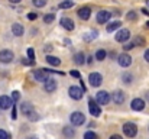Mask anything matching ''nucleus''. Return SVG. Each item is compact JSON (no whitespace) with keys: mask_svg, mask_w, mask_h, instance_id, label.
<instances>
[{"mask_svg":"<svg viewBox=\"0 0 149 139\" xmlns=\"http://www.w3.org/2000/svg\"><path fill=\"white\" fill-rule=\"evenodd\" d=\"M145 59L149 62V49H146V52H145Z\"/></svg>","mask_w":149,"mask_h":139,"instance_id":"a19ab883","label":"nucleus"},{"mask_svg":"<svg viewBox=\"0 0 149 139\" xmlns=\"http://www.w3.org/2000/svg\"><path fill=\"white\" fill-rule=\"evenodd\" d=\"M62 132H64V135H65V136H68V138H72V136H74V129H72V128H70V126H65Z\"/></svg>","mask_w":149,"mask_h":139,"instance_id":"a878e982","label":"nucleus"},{"mask_svg":"<svg viewBox=\"0 0 149 139\" xmlns=\"http://www.w3.org/2000/svg\"><path fill=\"white\" fill-rule=\"evenodd\" d=\"M47 62H48L49 65L58 67V65L61 64V59H59L58 57H52V55H48V57H47Z\"/></svg>","mask_w":149,"mask_h":139,"instance_id":"aec40b11","label":"nucleus"},{"mask_svg":"<svg viewBox=\"0 0 149 139\" xmlns=\"http://www.w3.org/2000/svg\"><path fill=\"white\" fill-rule=\"evenodd\" d=\"M106 57H107V52H106L104 49H99V51L96 52V58H97L99 61H103Z\"/></svg>","mask_w":149,"mask_h":139,"instance_id":"393cba45","label":"nucleus"},{"mask_svg":"<svg viewBox=\"0 0 149 139\" xmlns=\"http://www.w3.org/2000/svg\"><path fill=\"white\" fill-rule=\"evenodd\" d=\"M22 64H25V65H33L35 61H32V59H29V58H28V59L25 58V59H22Z\"/></svg>","mask_w":149,"mask_h":139,"instance_id":"c9c22d12","label":"nucleus"},{"mask_svg":"<svg viewBox=\"0 0 149 139\" xmlns=\"http://www.w3.org/2000/svg\"><path fill=\"white\" fill-rule=\"evenodd\" d=\"M36 17H38L36 13H29V15H28V19H29V20H35Z\"/></svg>","mask_w":149,"mask_h":139,"instance_id":"4c0bfd02","label":"nucleus"},{"mask_svg":"<svg viewBox=\"0 0 149 139\" xmlns=\"http://www.w3.org/2000/svg\"><path fill=\"white\" fill-rule=\"evenodd\" d=\"M32 75H33V78L36 80V81H39V83H45L49 77H48V71L44 68V70H35L33 73H32Z\"/></svg>","mask_w":149,"mask_h":139,"instance_id":"20e7f679","label":"nucleus"},{"mask_svg":"<svg viewBox=\"0 0 149 139\" xmlns=\"http://www.w3.org/2000/svg\"><path fill=\"white\" fill-rule=\"evenodd\" d=\"M133 45H143V39L142 38H136L133 41Z\"/></svg>","mask_w":149,"mask_h":139,"instance_id":"e433bc0d","label":"nucleus"},{"mask_svg":"<svg viewBox=\"0 0 149 139\" xmlns=\"http://www.w3.org/2000/svg\"><path fill=\"white\" fill-rule=\"evenodd\" d=\"M55 20V15L54 13H48L44 16V23H52Z\"/></svg>","mask_w":149,"mask_h":139,"instance_id":"bb28decb","label":"nucleus"},{"mask_svg":"<svg viewBox=\"0 0 149 139\" xmlns=\"http://www.w3.org/2000/svg\"><path fill=\"white\" fill-rule=\"evenodd\" d=\"M68 93H70V97H71V98H74V100H81V98H83V94H84V90L80 89L78 86H71Z\"/></svg>","mask_w":149,"mask_h":139,"instance_id":"423d86ee","label":"nucleus"},{"mask_svg":"<svg viewBox=\"0 0 149 139\" xmlns=\"http://www.w3.org/2000/svg\"><path fill=\"white\" fill-rule=\"evenodd\" d=\"M110 98H111L116 104H122V103H125L126 96H125V93L122 92V90H116V92H113V94L110 96Z\"/></svg>","mask_w":149,"mask_h":139,"instance_id":"f8f14e48","label":"nucleus"},{"mask_svg":"<svg viewBox=\"0 0 149 139\" xmlns=\"http://www.w3.org/2000/svg\"><path fill=\"white\" fill-rule=\"evenodd\" d=\"M28 58H29V59H32V61H35V59H33V58H35V51H33L32 48H29V49H28Z\"/></svg>","mask_w":149,"mask_h":139,"instance_id":"72a5a7b5","label":"nucleus"},{"mask_svg":"<svg viewBox=\"0 0 149 139\" xmlns=\"http://www.w3.org/2000/svg\"><path fill=\"white\" fill-rule=\"evenodd\" d=\"M71 75H72V77H75V78H78V80L81 78V74H80L78 71H71Z\"/></svg>","mask_w":149,"mask_h":139,"instance_id":"58836bf2","label":"nucleus"},{"mask_svg":"<svg viewBox=\"0 0 149 139\" xmlns=\"http://www.w3.org/2000/svg\"><path fill=\"white\" fill-rule=\"evenodd\" d=\"M145 1H146V4H148V6H149V0H145Z\"/></svg>","mask_w":149,"mask_h":139,"instance_id":"8fccbe9b","label":"nucleus"},{"mask_svg":"<svg viewBox=\"0 0 149 139\" xmlns=\"http://www.w3.org/2000/svg\"><path fill=\"white\" fill-rule=\"evenodd\" d=\"M132 80H133V77H132L129 73H126V74L123 75V83H126V84H130V83H132Z\"/></svg>","mask_w":149,"mask_h":139,"instance_id":"7c9ffc66","label":"nucleus"},{"mask_svg":"<svg viewBox=\"0 0 149 139\" xmlns=\"http://www.w3.org/2000/svg\"><path fill=\"white\" fill-rule=\"evenodd\" d=\"M77 15H78V17H80V19H83V20H88V19H90V16H91V9H90V7H87V6H84V7L78 9Z\"/></svg>","mask_w":149,"mask_h":139,"instance_id":"2eb2a0df","label":"nucleus"},{"mask_svg":"<svg viewBox=\"0 0 149 139\" xmlns=\"http://www.w3.org/2000/svg\"><path fill=\"white\" fill-rule=\"evenodd\" d=\"M88 83H90V86H93V87L101 86V83H103L101 74H99V73H91V74L88 75Z\"/></svg>","mask_w":149,"mask_h":139,"instance_id":"6e6552de","label":"nucleus"},{"mask_svg":"<svg viewBox=\"0 0 149 139\" xmlns=\"http://www.w3.org/2000/svg\"><path fill=\"white\" fill-rule=\"evenodd\" d=\"M13 106V100L9 96H0V109L7 110Z\"/></svg>","mask_w":149,"mask_h":139,"instance_id":"ddd939ff","label":"nucleus"},{"mask_svg":"<svg viewBox=\"0 0 149 139\" xmlns=\"http://www.w3.org/2000/svg\"><path fill=\"white\" fill-rule=\"evenodd\" d=\"M51 49H52V46H51V45H47V46H45V51H51Z\"/></svg>","mask_w":149,"mask_h":139,"instance_id":"49530a36","label":"nucleus"},{"mask_svg":"<svg viewBox=\"0 0 149 139\" xmlns=\"http://www.w3.org/2000/svg\"><path fill=\"white\" fill-rule=\"evenodd\" d=\"M13 58H15V55H13L12 51H9V49H3V51H0V62H3V64H9V62L13 61Z\"/></svg>","mask_w":149,"mask_h":139,"instance_id":"1a4fd4ad","label":"nucleus"},{"mask_svg":"<svg viewBox=\"0 0 149 139\" xmlns=\"http://www.w3.org/2000/svg\"><path fill=\"white\" fill-rule=\"evenodd\" d=\"M0 139H10V133L3 131V129H0Z\"/></svg>","mask_w":149,"mask_h":139,"instance_id":"2f4dec72","label":"nucleus"},{"mask_svg":"<svg viewBox=\"0 0 149 139\" xmlns=\"http://www.w3.org/2000/svg\"><path fill=\"white\" fill-rule=\"evenodd\" d=\"M126 19H129V20H136V19H138V13H136L135 10H130V12L126 15Z\"/></svg>","mask_w":149,"mask_h":139,"instance_id":"cd10ccee","label":"nucleus"},{"mask_svg":"<svg viewBox=\"0 0 149 139\" xmlns=\"http://www.w3.org/2000/svg\"><path fill=\"white\" fill-rule=\"evenodd\" d=\"M9 1H10V3H15V4H16V3H20L22 0H9Z\"/></svg>","mask_w":149,"mask_h":139,"instance_id":"a18cd8bd","label":"nucleus"},{"mask_svg":"<svg viewBox=\"0 0 149 139\" xmlns=\"http://www.w3.org/2000/svg\"><path fill=\"white\" fill-rule=\"evenodd\" d=\"M116 41L117 42H126L129 38H130V31L129 29H120L116 35H114Z\"/></svg>","mask_w":149,"mask_h":139,"instance_id":"9b49d317","label":"nucleus"},{"mask_svg":"<svg viewBox=\"0 0 149 139\" xmlns=\"http://www.w3.org/2000/svg\"><path fill=\"white\" fill-rule=\"evenodd\" d=\"M12 34L15 36H22L25 34V28L20 25V23H13L12 25Z\"/></svg>","mask_w":149,"mask_h":139,"instance_id":"a211bd4d","label":"nucleus"},{"mask_svg":"<svg viewBox=\"0 0 149 139\" xmlns=\"http://www.w3.org/2000/svg\"><path fill=\"white\" fill-rule=\"evenodd\" d=\"M111 98H110V94L106 92V90H101V92H97V94H96V103L97 104H107L109 101H110Z\"/></svg>","mask_w":149,"mask_h":139,"instance_id":"7ed1b4c3","label":"nucleus"},{"mask_svg":"<svg viewBox=\"0 0 149 139\" xmlns=\"http://www.w3.org/2000/svg\"><path fill=\"white\" fill-rule=\"evenodd\" d=\"M122 129H123V133H125L126 136H129V138H133V136H136V133H138V126H136L133 122H126Z\"/></svg>","mask_w":149,"mask_h":139,"instance_id":"f03ea898","label":"nucleus"},{"mask_svg":"<svg viewBox=\"0 0 149 139\" xmlns=\"http://www.w3.org/2000/svg\"><path fill=\"white\" fill-rule=\"evenodd\" d=\"M146 28H149V22H146Z\"/></svg>","mask_w":149,"mask_h":139,"instance_id":"09e8293b","label":"nucleus"},{"mask_svg":"<svg viewBox=\"0 0 149 139\" xmlns=\"http://www.w3.org/2000/svg\"><path fill=\"white\" fill-rule=\"evenodd\" d=\"M111 17V13L109 10H100L97 13V22L99 23H107Z\"/></svg>","mask_w":149,"mask_h":139,"instance_id":"4468645a","label":"nucleus"},{"mask_svg":"<svg viewBox=\"0 0 149 139\" xmlns=\"http://www.w3.org/2000/svg\"><path fill=\"white\" fill-rule=\"evenodd\" d=\"M130 109L135 110V112H141V110L145 109V101L142 98H133L132 104H130Z\"/></svg>","mask_w":149,"mask_h":139,"instance_id":"dca6fc26","label":"nucleus"},{"mask_svg":"<svg viewBox=\"0 0 149 139\" xmlns=\"http://www.w3.org/2000/svg\"><path fill=\"white\" fill-rule=\"evenodd\" d=\"M70 120H71V123H72L74 126H80V125L84 123L86 117H84V115H83L81 112H74V113L70 116Z\"/></svg>","mask_w":149,"mask_h":139,"instance_id":"39448f33","label":"nucleus"},{"mask_svg":"<svg viewBox=\"0 0 149 139\" xmlns=\"http://www.w3.org/2000/svg\"><path fill=\"white\" fill-rule=\"evenodd\" d=\"M96 36H97V32H96V31H91V32H88V34H86V35H84V41H86V42L93 41Z\"/></svg>","mask_w":149,"mask_h":139,"instance_id":"b1692460","label":"nucleus"},{"mask_svg":"<svg viewBox=\"0 0 149 139\" xmlns=\"http://www.w3.org/2000/svg\"><path fill=\"white\" fill-rule=\"evenodd\" d=\"M117 62H119V65H120V67L126 68V67H129V65L132 64V57H130L129 54L123 52V54H120V55L117 57Z\"/></svg>","mask_w":149,"mask_h":139,"instance_id":"0eeeda50","label":"nucleus"},{"mask_svg":"<svg viewBox=\"0 0 149 139\" xmlns=\"http://www.w3.org/2000/svg\"><path fill=\"white\" fill-rule=\"evenodd\" d=\"M16 117H17V110H16V106L13 104V106H12V119L15 120Z\"/></svg>","mask_w":149,"mask_h":139,"instance_id":"f704fd0d","label":"nucleus"},{"mask_svg":"<svg viewBox=\"0 0 149 139\" xmlns=\"http://www.w3.org/2000/svg\"><path fill=\"white\" fill-rule=\"evenodd\" d=\"M72 6H74V1H72V0H64V1L59 3V7H61V9H70V7H72Z\"/></svg>","mask_w":149,"mask_h":139,"instance_id":"5701e85b","label":"nucleus"},{"mask_svg":"<svg viewBox=\"0 0 149 139\" xmlns=\"http://www.w3.org/2000/svg\"><path fill=\"white\" fill-rule=\"evenodd\" d=\"M10 98H12L13 101H17V100L20 98V93H19V92H13V93H12V97H10Z\"/></svg>","mask_w":149,"mask_h":139,"instance_id":"473e14b6","label":"nucleus"},{"mask_svg":"<svg viewBox=\"0 0 149 139\" xmlns=\"http://www.w3.org/2000/svg\"><path fill=\"white\" fill-rule=\"evenodd\" d=\"M142 13H143V15H148V16H149V10H148V9H142Z\"/></svg>","mask_w":149,"mask_h":139,"instance_id":"37998d69","label":"nucleus"},{"mask_svg":"<svg viewBox=\"0 0 149 139\" xmlns=\"http://www.w3.org/2000/svg\"><path fill=\"white\" fill-rule=\"evenodd\" d=\"M88 110H90V115L91 116H100L101 115V107L96 103V100H93V98L88 100Z\"/></svg>","mask_w":149,"mask_h":139,"instance_id":"9d476101","label":"nucleus"},{"mask_svg":"<svg viewBox=\"0 0 149 139\" xmlns=\"http://www.w3.org/2000/svg\"><path fill=\"white\" fill-rule=\"evenodd\" d=\"M56 81L54 80V78H48L47 81H45V84H44V89H45V92L47 93H54L56 90Z\"/></svg>","mask_w":149,"mask_h":139,"instance_id":"f3484780","label":"nucleus"},{"mask_svg":"<svg viewBox=\"0 0 149 139\" xmlns=\"http://www.w3.org/2000/svg\"><path fill=\"white\" fill-rule=\"evenodd\" d=\"M20 112H22L29 120H32V122L39 120V115L35 112V109H33V106H32L31 103H22V104H20Z\"/></svg>","mask_w":149,"mask_h":139,"instance_id":"f257e3e1","label":"nucleus"},{"mask_svg":"<svg viewBox=\"0 0 149 139\" xmlns=\"http://www.w3.org/2000/svg\"><path fill=\"white\" fill-rule=\"evenodd\" d=\"M61 26L67 31H72L74 29V22L70 19V17H62L61 19Z\"/></svg>","mask_w":149,"mask_h":139,"instance_id":"6ab92c4d","label":"nucleus"},{"mask_svg":"<svg viewBox=\"0 0 149 139\" xmlns=\"http://www.w3.org/2000/svg\"><path fill=\"white\" fill-rule=\"evenodd\" d=\"M26 139H38V138H36V136H28Z\"/></svg>","mask_w":149,"mask_h":139,"instance_id":"de8ad7c7","label":"nucleus"},{"mask_svg":"<svg viewBox=\"0 0 149 139\" xmlns=\"http://www.w3.org/2000/svg\"><path fill=\"white\" fill-rule=\"evenodd\" d=\"M84 54L83 52H78V54H75L74 55V62L75 64H78V65H81V64H84Z\"/></svg>","mask_w":149,"mask_h":139,"instance_id":"4be33fe9","label":"nucleus"},{"mask_svg":"<svg viewBox=\"0 0 149 139\" xmlns=\"http://www.w3.org/2000/svg\"><path fill=\"white\" fill-rule=\"evenodd\" d=\"M110 139H123V138L119 136V135H113V136H110Z\"/></svg>","mask_w":149,"mask_h":139,"instance_id":"79ce46f5","label":"nucleus"},{"mask_svg":"<svg viewBox=\"0 0 149 139\" xmlns=\"http://www.w3.org/2000/svg\"><path fill=\"white\" fill-rule=\"evenodd\" d=\"M87 62L91 64V62H93V57H88V58H87Z\"/></svg>","mask_w":149,"mask_h":139,"instance_id":"c03bdc74","label":"nucleus"},{"mask_svg":"<svg viewBox=\"0 0 149 139\" xmlns=\"http://www.w3.org/2000/svg\"><path fill=\"white\" fill-rule=\"evenodd\" d=\"M120 26H122V22H120V20H114L113 23H109V25H107L106 31H107V32H113V31H116V29L120 28Z\"/></svg>","mask_w":149,"mask_h":139,"instance_id":"412c9836","label":"nucleus"},{"mask_svg":"<svg viewBox=\"0 0 149 139\" xmlns=\"http://www.w3.org/2000/svg\"><path fill=\"white\" fill-rule=\"evenodd\" d=\"M32 4L35 7H44L47 4V0H32Z\"/></svg>","mask_w":149,"mask_h":139,"instance_id":"c85d7f7f","label":"nucleus"},{"mask_svg":"<svg viewBox=\"0 0 149 139\" xmlns=\"http://www.w3.org/2000/svg\"><path fill=\"white\" fill-rule=\"evenodd\" d=\"M84 139H97V135H96L94 132L88 131V132H86V133H84Z\"/></svg>","mask_w":149,"mask_h":139,"instance_id":"c756f323","label":"nucleus"},{"mask_svg":"<svg viewBox=\"0 0 149 139\" xmlns=\"http://www.w3.org/2000/svg\"><path fill=\"white\" fill-rule=\"evenodd\" d=\"M133 42H132V44H126V45L123 46V48H125V49H126V51H129V49H132V48H133Z\"/></svg>","mask_w":149,"mask_h":139,"instance_id":"ea45409f","label":"nucleus"}]
</instances>
